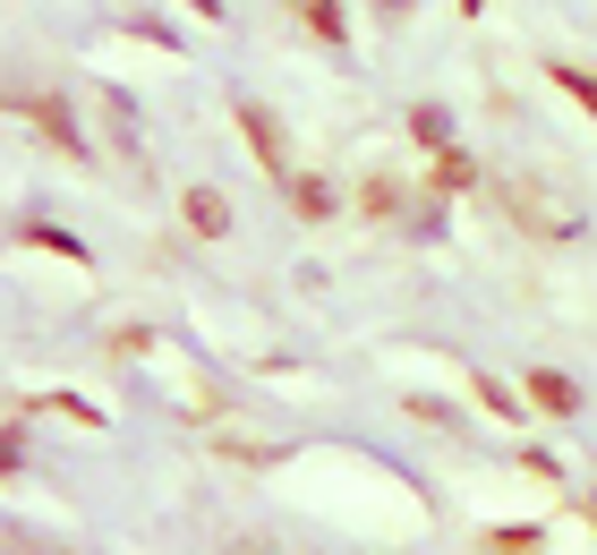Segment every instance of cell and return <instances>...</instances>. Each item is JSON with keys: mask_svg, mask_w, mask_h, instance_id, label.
<instances>
[{"mask_svg": "<svg viewBox=\"0 0 597 555\" xmlns=\"http://www.w3.org/2000/svg\"><path fill=\"white\" fill-rule=\"evenodd\" d=\"M180 214H189V223L205 231V239H222V231H231V205H222L214 189H189V205H180Z\"/></svg>", "mask_w": 597, "mask_h": 555, "instance_id": "1", "label": "cell"}, {"mask_svg": "<svg viewBox=\"0 0 597 555\" xmlns=\"http://www.w3.org/2000/svg\"><path fill=\"white\" fill-rule=\"evenodd\" d=\"M290 205H299L308 223H324V214H333V189H324V180H290Z\"/></svg>", "mask_w": 597, "mask_h": 555, "instance_id": "3", "label": "cell"}, {"mask_svg": "<svg viewBox=\"0 0 597 555\" xmlns=\"http://www.w3.org/2000/svg\"><path fill=\"white\" fill-rule=\"evenodd\" d=\"M555 86H564L572 103H589V111H597V77H580V68H555Z\"/></svg>", "mask_w": 597, "mask_h": 555, "instance_id": "6", "label": "cell"}, {"mask_svg": "<svg viewBox=\"0 0 597 555\" xmlns=\"http://www.w3.org/2000/svg\"><path fill=\"white\" fill-rule=\"evenodd\" d=\"M239 120H248V137H256V163L282 171V137H274V120H265V111H239Z\"/></svg>", "mask_w": 597, "mask_h": 555, "instance_id": "2", "label": "cell"}, {"mask_svg": "<svg viewBox=\"0 0 597 555\" xmlns=\"http://www.w3.org/2000/svg\"><path fill=\"white\" fill-rule=\"evenodd\" d=\"M530 393L546 402V410H572V385H564V376H530Z\"/></svg>", "mask_w": 597, "mask_h": 555, "instance_id": "5", "label": "cell"}, {"mask_svg": "<svg viewBox=\"0 0 597 555\" xmlns=\"http://www.w3.org/2000/svg\"><path fill=\"white\" fill-rule=\"evenodd\" d=\"M299 18H308L316 34H342V9H333V0H299Z\"/></svg>", "mask_w": 597, "mask_h": 555, "instance_id": "4", "label": "cell"}]
</instances>
